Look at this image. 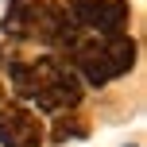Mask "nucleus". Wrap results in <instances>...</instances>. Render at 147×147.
<instances>
[{
	"instance_id": "1",
	"label": "nucleus",
	"mask_w": 147,
	"mask_h": 147,
	"mask_svg": "<svg viewBox=\"0 0 147 147\" xmlns=\"http://www.w3.org/2000/svg\"><path fill=\"white\" fill-rule=\"evenodd\" d=\"M0 62L8 66L16 97L35 101V109H43V112H62L81 101V78L74 74V66H66L54 54L35 58V62H16V58L0 54Z\"/></svg>"
},
{
	"instance_id": "2",
	"label": "nucleus",
	"mask_w": 147,
	"mask_h": 147,
	"mask_svg": "<svg viewBox=\"0 0 147 147\" xmlns=\"http://www.w3.org/2000/svg\"><path fill=\"white\" fill-rule=\"evenodd\" d=\"M66 54L74 58V74H81L85 85H105L136 66V43L128 35H78Z\"/></svg>"
},
{
	"instance_id": "3",
	"label": "nucleus",
	"mask_w": 147,
	"mask_h": 147,
	"mask_svg": "<svg viewBox=\"0 0 147 147\" xmlns=\"http://www.w3.org/2000/svg\"><path fill=\"white\" fill-rule=\"evenodd\" d=\"M62 12L78 31H89V35H101V39L124 35L128 20H132V8L124 0H70Z\"/></svg>"
},
{
	"instance_id": "4",
	"label": "nucleus",
	"mask_w": 147,
	"mask_h": 147,
	"mask_svg": "<svg viewBox=\"0 0 147 147\" xmlns=\"http://www.w3.org/2000/svg\"><path fill=\"white\" fill-rule=\"evenodd\" d=\"M0 147H43V128L20 105H8L0 116Z\"/></svg>"
},
{
	"instance_id": "5",
	"label": "nucleus",
	"mask_w": 147,
	"mask_h": 147,
	"mask_svg": "<svg viewBox=\"0 0 147 147\" xmlns=\"http://www.w3.org/2000/svg\"><path fill=\"white\" fill-rule=\"evenodd\" d=\"M39 16H43V0H8V12H4L0 27L12 39H35Z\"/></svg>"
},
{
	"instance_id": "6",
	"label": "nucleus",
	"mask_w": 147,
	"mask_h": 147,
	"mask_svg": "<svg viewBox=\"0 0 147 147\" xmlns=\"http://www.w3.org/2000/svg\"><path fill=\"white\" fill-rule=\"evenodd\" d=\"M81 136H85V124H78L74 116H62V120H54V136H51L54 143H66V140H81Z\"/></svg>"
},
{
	"instance_id": "7",
	"label": "nucleus",
	"mask_w": 147,
	"mask_h": 147,
	"mask_svg": "<svg viewBox=\"0 0 147 147\" xmlns=\"http://www.w3.org/2000/svg\"><path fill=\"white\" fill-rule=\"evenodd\" d=\"M0 101H4V89H0Z\"/></svg>"
}]
</instances>
